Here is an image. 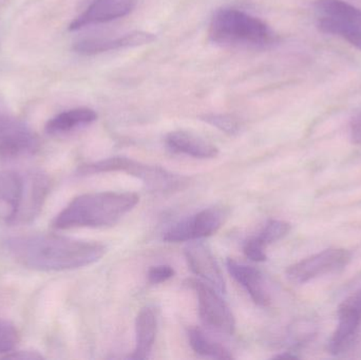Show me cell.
Returning <instances> with one entry per match:
<instances>
[{"label":"cell","mask_w":361,"mask_h":360,"mask_svg":"<svg viewBox=\"0 0 361 360\" xmlns=\"http://www.w3.org/2000/svg\"><path fill=\"white\" fill-rule=\"evenodd\" d=\"M314 335V327L311 323H298L293 327L290 333V340L295 346H301L309 342Z\"/></svg>","instance_id":"d4e9b609"},{"label":"cell","mask_w":361,"mask_h":360,"mask_svg":"<svg viewBox=\"0 0 361 360\" xmlns=\"http://www.w3.org/2000/svg\"><path fill=\"white\" fill-rule=\"evenodd\" d=\"M133 192H90L76 197L53 221L56 230L106 228L118 223L139 203Z\"/></svg>","instance_id":"7a4b0ae2"},{"label":"cell","mask_w":361,"mask_h":360,"mask_svg":"<svg viewBox=\"0 0 361 360\" xmlns=\"http://www.w3.org/2000/svg\"><path fill=\"white\" fill-rule=\"evenodd\" d=\"M25 177L17 171H0V206L6 209V223L13 225L25 194Z\"/></svg>","instance_id":"2e32d148"},{"label":"cell","mask_w":361,"mask_h":360,"mask_svg":"<svg viewBox=\"0 0 361 360\" xmlns=\"http://www.w3.org/2000/svg\"><path fill=\"white\" fill-rule=\"evenodd\" d=\"M201 118L204 122L208 123L229 135H237L241 130V124L239 120L226 114H205Z\"/></svg>","instance_id":"603a6c76"},{"label":"cell","mask_w":361,"mask_h":360,"mask_svg":"<svg viewBox=\"0 0 361 360\" xmlns=\"http://www.w3.org/2000/svg\"><path fill=\"white\" fill-rule=\"evenodd\" d=\"M137 0H94L69 25L70 31H78L90 25L109 23L130 14Z\"/></svg>","instance_id":"8fae6325"},{"label":"cell","mask_w":361,"mask_h":360,"mask_svg":"<svg viewBox=\"0 0 361 360\" xmlns=\"http://www.w3.org/2000/svg\"><path fill=\"white\" fill-rule=\"evenodd\" d=\"M361 325V289L352 294L339 306L338 325L329 342L328 349L334 355L348 350L355 340Z\"/></svg>","instance_id":"30bf717a"},{"label":"cell","mask_w":361,"mask_h":360,"mask_svg":"<svg viewBox=\"0 0 361 360\" xmlns=\"http://www.w3.org/2000/svg\"><path fill=\"white\" fill-rule=\"evenodd\" d=\"M265 245L258 240L257 237L248 239L244 243L243 252L248 259L255 262H263L267 259V254H265Z\"/></svg>","instance_id":"cb8c5ba5"},{"label":"cell","mask_w":361,"mask_h":360,"mask_svg":"<svg viewBox=\"0 0 361 360\" xmlns=\"http://www.w3.org/2000/svg\"><path fill=\"white\" fill-rule=\"evenodd\" d=\"M4 359H20V360H34V359H42V356L38 354L37 352H30V351H13V352L8 353V354L4 355Z\"/></svg>","instance_id":"4316f807"},{"label":"cell","mask_w":361,"mask_h":360,"mask_svg":"<svg viewBox=\"0 0 361 360\" xmlns=\"http://www.w3.org/2000/svg\"><path fill=\"white\" fill-rule=\"evenodd\" d=\"M351 254L345 249H330L293 264L286 270L288 280L297 285L338 272L349 264Z\"/></svg>","instance_id":"ba28073f"},{"label":"cell","mask_w":361,"mask_h":360,"mask_svg":"<svg viewBox=\"0 0 361 360\" xmlns=\"http://www.w3.org/2000/svg\"><path fill=\"white\" fill-rule=\"evenodd\" d=\"M175 270L169 266H152L148 272V281L152 285H160L173 278Z\"/></svg>","instance_id":"484cf974"},{"label":"cell","mask_w":361,"mask_h":360,"mask_svg":"<svg viewBox=\"0 0 361 360\" xmlns=\"http://www.w3.org/2000/svg\"><path fill=\"white\" fill-rule=\"evenodd\" d=\"M157 334V318L150 308L142 309L135 323V349L131 359H146L154 348Z\"/></svg>","instance_id":"d6986e66"},{"label":"cell","mask_w":361,"mask_h":360,"mask_svg":"<svg viewBox=\"0 0 361 360\" xmlns=\"http://www.w3.org/2000/svg\"><path fill=\"white\" fill-rule=\"evenodd\" d=\"M226 268L231 277L250 294L257 306H269L271 298L260 271L233 259H227Z\"/></svg>","instance_id":"9a60e30c"},{"label":"cell","mask_w":361,"mask_h":360,"mask_svg":"<svg viewBox=\"0 0 361 360\" xmlns=\"http://www.w3.org/2000/svg\"><path fill=\"white\" fill-rule=\"evenodd\" d=\"M320 31L341 36L361 51V10L345 0H315Z\"/></svg>","instance_id":"5b68a950"},{"label":"cell","mask_w":361,"mask_h":360,"mask_svg":"<svg viewBox=\"0 0 361 360\" xmlns=\"http://www.w3.org/2000/svg\"><path fill=\"white\" fill-rule=\"evenodd\" d=\"M13 259L21 266L44 272H61L91 266L103 258L106 247L94 241L56 235L13 237L4 243Z\"/></svg>","instance_id":"6da1fadb"},{"label":"cell","mask_w":361,"mask_h":360,"mask_svg":"<svg viewBox=\"0 0 361 360\" xmlns=\"http://www.w3.org/2000/svg\"><path fill=\"white\" fill-rule=\"evenodd\" d=\"M208 37L214 44L233 48L264 49L276 42V34L267 23L231 8L214 13Z\"/></svg>","instance_id":"3957f363"},{"label":"cell","mask_w":361,"mask_h":360,"mask_svg":"<svg viewBox=\"0 0 361 360\" xmlns=\"http://www.w3.org/2000/svg\"><path fill=\"white\" fill-rule=\"evenodd\" d=\"M290 224L288 222L281 221V220H269L264 228L259 232L258 240L267 247L271 243L277 242L280 239L286 237L290 232Z\"/></svg>","instance_id":"44dd1931"},{"label":"cell","mask_w":361,"mask_h":360,"mask_svg":"<svg viewBox=\"0 0 361 360\" xmlns=\"http://www.w3.org/2000/svg\"><path fill=\"white\" fill-rule=\"evenodd\" d=\"M156 40V35L149 32L133 31L118 37L82 38L74 44L73 50L78 54L95 55L118 49L135 48L152 44Z\"/></svg>","instance_id":"5bb4252c"},{"label":"cell","mask_w":361,"mask_h":360,"mask_svg":"<svg viewBox=\"0 0 361 360\" xmlns=\"http://www.w3.org/2000/svg\"><path fill=\"white\" fill-rule=\"evenodd\" d=\"M225 216V211L219 207L203 209L197 215L173 224L163 239L167 242L179 243L212 236L224 223Z\"/></svg>","instance_id":"9c48e42d"},{"label":"cell","mask_w":361,"mask_h":360,"mask_svg":"<svg viewBox=\"0 0 361 360\" xmlns=\"http://www.w3.org/2000/svg\"><path fill=\"white\" fill-rule=\"evenodd\" d=\"M165 142L167 147L173 152L184 154L192 158L212 159L216 158L219 154V149L214 144L187 131H173L166 135Z\"/></svg>","instance_id":"e0dca14e"},{"label":"cell","mask_w":361,"mask_h":360,"mask_svg":"<svg viewBox=\"0 0 361 360\" xmlns=\"http://www.w3.org/2000/svg\"><path fill=\"white\" fill-rule=\"evenodd\" d=\"M19 342V334L10 321L0 318V354H8L15 351Z\"/></svg>","instance_id":"7402d4cb"},{"label":"cell","mask_w":361,"mask_h":360,"mask_svg":"<svg viewBox=\"0 0 361 360\" xmlns=\"http://www.w3.org/2000/svg\"><path fill=\"white\" fill-rule=\"evenodd\" d=\"M38 147L37 137L25 123L0 112V162L32 156Z\"/></svg>","instance_id":"52a82bcc"},{"label":"cell","mask_w":361,"mask_h":360,"mask_svg":"<svg viewBox=\"0 0 361 360\" xmlns=\"http://www.w3.org/2000/svg\"><path fill=\"white\" fill-rule=\"evenodd\" d=\"M97 118V112L90 108H74L56 114L54 118L47 122L44 129L48 135H63L71 132L80 127L87 126L95 122Z\"/></svg>","instance_id":"ac0fdd59"},{"label":"cell","mask_w":361,"mask_h":360,"mask_svg":"<svg viewBox=\"0 0 361 360\" xmlns=\"http://www.w3.org/2000/svg\"><path fill=\"white\" fill-rule=\"evenodd\" d=\"M189 345L197 354L216 359H233V355L225 347L212 342L199 328H192L188 332Z\"/></svg>","instance_id":"ffe728a7"},{"label":"cell","mask_w":361,"mask_h":360,"mask_svg":"<svg viewBox=\"0 0 361 360\" xmlns=\"http://www.w3.org/2000/svg\"><path fill=\"white\" fill-rule=\"evenodd\" d=\"M187 285L197 293L200 318L204 325L214 331L233 335L235 329V317L220 293L212 285L195 279H189Z\"/></svg>","instance_id":"8992f818"},{"label":"cell","mask_w":361,"mask_h":360,"mask_svg":"<svg viewBox=\"0 0 361 360\" xmlns=\"http://www.w3.org/2000/svg\"><path fill=\"white\" fill-rule=\"evenodd\" d=\"M25 187L23 203L14 224L29 223L39 215L50 190V180L40 170L30 171L25 175Z\"/></svg>","instance_id":"4fadbf2b"},{"label":"cell","mask_w":361,"mask_h":360,"mask_svg":"<svg viewBox=\"0 0 361 360\" xmlns=\"http://www.w3.org/2000/svg\"><path fill=\"white\" fill-rule=\"evenodd\" d=\"M185 257L193 274L207 281L221 295L226 294L222 271L207 245L197 241L189 243L185 247Z\"/></svg>","instance_id":"7c38bea8"},{"label":"cell","mask_w":361,"mask_h":360,"mask_svg":"<svg viewBox=\"0 0 361 360\" xmlns=\"http://www.w3.org/2000/svg\"><path fill=\"white\" fill-rule=\"evenodd\" d=\"M104 173H128L129 175L141 180L148 190L157 192H173L180 190L186 184V179L184 177L169 173L162 167L144 164L122 156L82 165L78 169L80 175Z\"/></svg>","instance_id":"277c9868"}]
</instances>
